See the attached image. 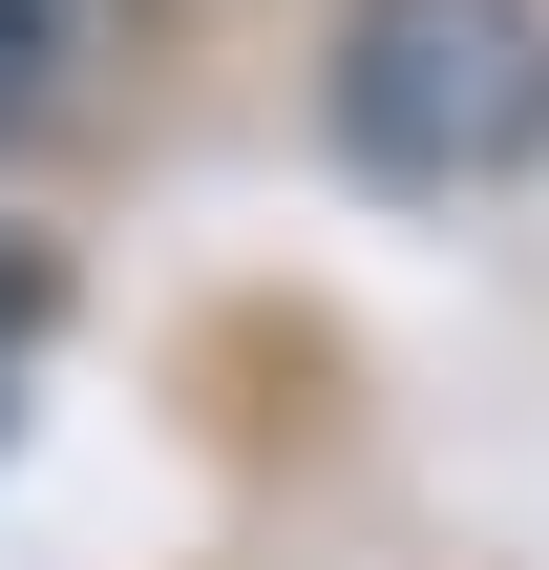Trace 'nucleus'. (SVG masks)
<instances>
[{
  "label": "nucleus",
  "instance_id": "3",
  "mask_svg": "<svg viewBox=\"0 0 549 570\" xmlns=\"http://www.w3.org/2000/svg\"><path fill=\"white\" fill-rule=\"evenodd\" d=\"M0 317H21V254H0Z\"/></svg>",
  "mask_w": 549,
  "mask_h": 570
},
{
  "label": "nucleus",
  "instance_id": "2",
  "mask_svg": "<svg viewBox=\"0 0 549 570\" xmlns=\"http://www.w3.org/2000/svg\"><path fill=\"white\" fill-rule=\"evenodd\" d=\"M106 63H127V0H0V148H21V127H63Z\"/></svg>",
  "mask_w": 549,
  "mask_h": 570
},
{
  "label": "nucleus",
  "instance_id": "1",
  "mask_svg": "<svg viewBox=\"0 0 549 570\" xmlns=\"http://www.w3.org/2000/svg\"><path fill=\"white\" fill-rule=\"evenodd\" d=\"M317 106L381 190H508L549 148V0H339Z\"/></svg>",
  "mask_w": 549,
  "mask_h": 570
}]
</instances>
